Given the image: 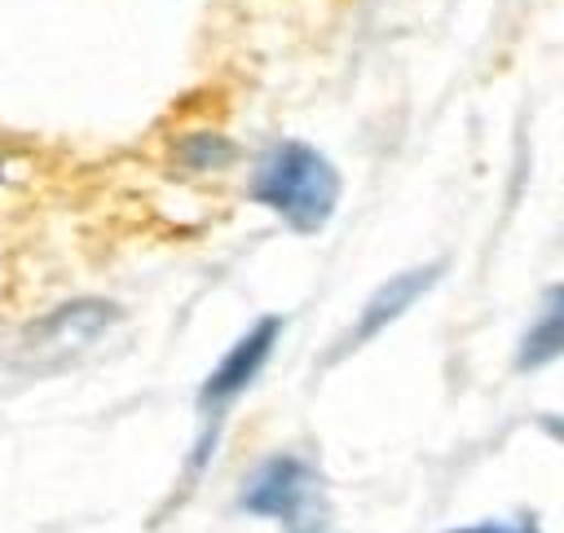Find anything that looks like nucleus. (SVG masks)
<instances>
[{"label": "nucleus", "mask_w": 564, "mask_h": 533, "mask_svg": "<svg viewBox=\"0 0 564 533\" xmlns=\"http://www.w3.org/2000/svg\"><path fill=\"white\" fill-rule=\"evenodd\" d=\"M251 198L295 233H317L339 203V172L322 150L304 141H278L256 167Z\"/></svg>", "instance_id": "nucleus-1"}, {"label": "nucleus", "mask_w": 564, "mask_h": 533, "mask_svg": "<svg viewBox=\"0 0 564 533\" xmlns=\"http://www.w3.org/2000/svg\"><path fill=\"white\" fill-rule=\"evenodd\" d=\"M115 313L119 308L106 304V300H70V304L44 313L40 322H31L22 330V339L13 348V366L35 370V374L62 370L66 361H75L84 348H93L110 330Z\"/></svg>", "instance_id": "nucleus-2"}, {"label": "nucleus", "mask_w": 564, "mask_h": 533, "mask_svg": "<svg viewBox=\"0 0 564 533\" xmlns=\"http://www.w3.org/2000/svg\"><path fill=\"white\" fill-rule=\"evenodd\" d=\"M317 502V476L304 458L295 454H273L264 458L251 480L238 493V507L247 515L260 520H282V524H300V515H308Z\"/></svg>", "instance_id": "nucleus-3"}, {"label": "nucleus", "mask_w": 564, "mask_h": 533, "mask_svg": "<svg viewBox=\"0 0 564 533\" xmlns=\"http://www.w3.org/2000/svg\"><path fill=\"white\" fill-rule=\"evenodd\" d=\"M278 335H282V317H260V322L247 326V330L229 344V352L212 366V374H207L203 388H198V405H203V414H212V423L260 379L264 361H269L273 348H278Z\"/></svg>", "instance_id": "nucleus-4"}, {"label": "nucleus", "mask_w": 564, "mask_h": 533, "mask_svg": "<svg viewBox=\"0 0 564 533\" xmlns=\"http://www.w3.org/2000/svg\"><path fill=\"white\" fill-rule=\"evenodd\" d=\"M441 278V264H427V269H410V273H397V278H388L375 295H370V304L361 308V317L352 322V330H348V344L357 348V344H366V339H375L383 326H392L419 295H427V286Z\"/></svg>", "instance_id": "nucleus-5"}, {"label": "nucleus", "mask_w": 564, "mask_h": 533, "mask_svg": "<svg viewBox=\"0 0 564 533\" xmlns=\"http://www.w3.org/2000/svg\"><path fill=\"white\" fill-rule=\"evenodd\" d=\"M560 344H564V313H560V295H551L546 308H542V317H538V322L529 326V335H524L520 366L529 370V366H546V361H555Z\"/></svg>", "instance_id": "nucleus-6"}, {"label": "nucleus", "mask_w": 564, "mask_h": 533, "mask_svg": "<svg viewBox=\"0 0 564 533\" xmlns=\"http://www.w3.org/2000/svg\"><path fill=\"white\" fill-rule=\"evenodd\" d=\"M181 159H185L189 167H225V163L234 159V145L220 141V137H212V132H203V137L181 141Z\"/></svg>", "instance_id": "nucleus-7"}, {"label": "nucleus", "mask_w": 564, "mask_h": 533, "mask_svg": "<svg viewBox=\"0 0 564 533\" xmlns=\"http://www.w3.org/2000/svg\"><path fill=\"white\" fill-rule=\"evenodd\" d=\"M454 533H529L520 524H471V529H454Z\"/></svg>", "instance_id": "nucleus-8"}, {"label": "nucleus", "mask_w": 564, "mask_h": 533, "mask_svg": "<svg viewBox=\"0 0 564 533\" xmlns=\"http://www.w3.org/2000/svg\"><path fill=\"white\" fill-rule=\"evenodd\" d=\"M300 533H313V529H300Z\"/></svg>", "instance_id": "nucleus-9"}]
</instances>
